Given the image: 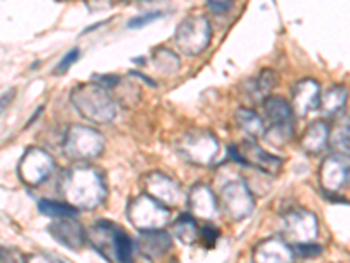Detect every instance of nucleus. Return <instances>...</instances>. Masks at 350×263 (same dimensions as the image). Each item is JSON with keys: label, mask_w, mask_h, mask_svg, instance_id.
I'll list each match as a JSON object with an SVG mask.
<instances>
[{"label": "nucleus", "mask_w": 350, "mask_h": 263, "mask_svg": "<svg viewBox=\"0 0 350 263\" xmlns=\"http://www.w3.org/2000/svg\"><path fill=\"white\" fill-rule=\"evenodd\" d=\"M174 236L183 244H195L200 237V228L191 214H183L174 223Z\"/></svg>", "instance_id": "nucleus-24"}, {"label": "nucleus", "mask_w": 350, "mask_h": 263, "mask_svg": "<svg viewBox=\"0 0 350 263\" xmlns=\"http://www.w3.org/2000/svg\"><path fill=\"white\" fill-rule=\"evenodd\" d=\"M105 139L98 130L84 125H72L64 137V153L70 160H92L104 151Z\"/></svg>", "instance_id": "nucleus-4"}, {"label": "nucleus", "mask_w": 350, "mask_h": 263, "mask_svg": "<svg viewBox=\"0 0 350 263\" xmlns=\"http://www.w3.org/2000/svg\"><path fill=\"white\" fill-rule=\"evenodd\" d=\"M55 168V160L48 151L40 148H30L20 160V179L28 186H37L48 179Z\"/></svg>", "instance_id": "nucleus-10"}, {"label": "nucleus", "mask_w": 350, "mask_h": 263, "mask_svg": "<svg viewBox=\"0 0 350 263\" xmlns=\"http://www.w3.org/2000/svg\"><path fill=\"white\" fill-rule=\"evenodd\" d=\"M282 234L291 246L315 242L319 237V219L312 211L295 209L284 214Z\"/></svg>", "instance_id": "nucleus-8"}, {"label": "nucleus", "mask_w": 350, "mask_h": 263, "mask_svg": "<svg viewBox=\"0 0 350 263\" xmlns=\"http://www.w3.org/2000/svg\"><path fill=\"white\" fill-rule=\"evenodd\" d=\"M159 16H161V12L154 11V12H149V14H142V16L131 18V20L128 21V28H142V27H146V25H149V23H152V21L158 20Z\"/></svg>", "instance_id": "nucleus-29"}, {"label": "nucleus", "mask_w": 350, "mask_h": 263, "mask_svg": "<svg viewBox=\"0 0 350 263\" xmlns=\"http://www.w3.org/2000/svg\"><path fill=\"white\" fill-rule=\"evenodd\" d=\"M0 263H2V258H0Z\"/></svg>", "instance_id": "nucleus-38"}, {"label": "nucleus", "mask_w": 350, "mask_h": 263, "mask_svg": "<svg viewBox=\"0 0 350 263\" xmlns=\"http://www.w3.org/2000/svg\"><path fill=\"white\" fill-rule=\"evenodd\" d=\"M152 64L158 71L165 72V74H177L180 68L179 56L167 48H158L152 53Z\"/></svg>", "instance_id": "nucleus-25"}, {"label": "nucleus", "mask_w": 350, "mask_h": 263, "mask_svg": "<svg viewBox=\"0 0 350 263\" xmlns=\"http://www.w3.org/2000/svg\"><path fill=\"white\" fill-rule=\"evenodd\" d=\"M342 132H343V136L347 137V139L350 140V116L347 118L345 121H343V127H342Z\"/></svg>", "instance_id": "nucleus-35"}, {"label": "nucleus", "mask_w": 350, "mask_h": 263, "mask_svg": "<svg viewBox=\"0 0 350 263\" xmlns=\"http://www.w3.org/2000/svg\"><path fill=\"white\" fill-rule=\"evenodd\" d=\"M321 95H323V90H321V83L312 77H306V79L298 81L293 88V102H291V108L295 111V114L306 116L308 112L315 111L321 105Z\"/></svg>", "instance_id": "nucleus-13"}, {"label": "nucleus", "mask_w": 350, "mask_h": 263, "mask_svg": "<svg viewBox=\"0 0 350 263\" xmlns=\"http://www.w3.org/2000/svg\"><path fill=\"white\" fill-rule=\"evenodd\" d=\"M349 183H350V168H349Z\"/></svg>", "instance_id": "nucleus-37"}, {"label": "nucleus", "mask_w": 350, "mask_h": 263, "mask_svg": "<svg viewBox=\"0 0 350 263\" xmlns=\"http://www.w3.org/2000/svg\"><path fill=\"white\" fill-rule=\"evenodd\" d=\"M200 236H202L203 240H207V242L212 246V244L217 240L219 231L215 230L214 227H211V225H208V227H203V230H200Z\"/></svg>", "instance_id": "nucleus-32"}, {"label": "nucleus", "mask_w": 350, "mask_h": 263, "mask_svg": "<svg viewBox=\"0 0 350 263\" xmlns=\"http://www.w3.org/2000/svg\"><path fill=\"white\" fill-rule=\"evenodd\" d=\"M128 219L130 223L142 231L163 230L165 225H168L172 218L170 209L158 203L148 195H140L133 199L128 205Z\"/></svg>", "instance_id": "nucleus-5"}, {"label": "nucleus", "mask_w": 350, "mask_h": 263, "mask_svg": "<svg viewBox=\"0 0 350 263\" xmlns=\"http://www.w3.org/2000/svg\"><path fill=\"white\" fill-rule=\"evenodd\" d=\"M48 231L56 242H60L68 249H81L88 240L84 228L74 221V218L56 219L55 223L49 225Z\"/></svg>", "instance_id": "nucleus-15"}, {"label": "nucleus", "mask_w": 350, "mask_h": 263, "mask_svg": "<svg viewBox=\"0 0 350 263\" xmlns=\"http://www.w3.org/2000/svg\"><path fill=\"white\" fill-rule=\"evenodd\" d=\"M0 258H2V263H25L27 256L18 251V249H11V247L5 249V247H2L0 249Z\"/></svg>", "instance_id": "nucleus-30"}, {"label": "nucleus", "mask_w": 350, "mask_h": 263, "mask_svg": "<svg viewBox=\"0 0 350 263\" xmlns=\"http://www.w3.org/2000/svg\"><path fill=\"white\" fill-rule=\"evenodd\" d=\"M39 211L42 212L44 216H51V218L56 219H64V218H74L77 214V209H74L72 205L65 202H56V200H48L42 199L37 203Z\"/></svg>", "instance_id": "nucleus-26"}, {"label": "nucleus", "mask_w": 350, "mask_h": 263, "mask_svg": "<svg viewBox=\"0 0 350 263\" xmlns=\"http://www.w3.org/2000/svg\"><path fill=\"white\" fill-rule=\"evenodd\" d=\"M349 165L345 160L338 156H327L323 160V164L319 167V184L324 190V193H336L340 192L349 181Z\"/></svg>", "instance_id": "nucleus-12"}, {"label": "nucleus", "mask_w": 350, "mask_h": 263, "mask_svg": "<svg viewBox=\"0 0 350 263\" xmlns=\"http://www.w3.org/2000/svg\"><path fill=\"white\" fill-rule=\"evenodd\" d=\"M219 203L226 218L233 221H242L249 218L256 209L254 195L243 181H231L224 184L219 195Z\"/></svg>", "instance_id": "nucleus-7"}, {"label": "nucleus", "mask_w": 350, "mask_h": 263, "mask_svg": "<svg viewBox=\"0 0 350 263\" xmlns=\"http://www.w3.org/2000/svg\"><path fill=\"white\" fill-rule=\"evenodd\" d=\"M14 95H16V88H11L9 92H5L4 95L0 97V114H2V112L9 108V104L12 102Z\"/></svg>", "instance_id": "nucleus-33"}, {"label": "nucleus", "mask_w": 350, "mask_h": 263, "mask_svg": "<svg viewBox=\"0 0 350 263\" xmlns=\"http://www.w3.org/2000/svg\"><path fill=\"white\" fill-rule=\"evenodd\" d=\"M331 127L327 120H315L308 125L305 134L301 136V148L308 155H321L329 146Z\"/></svg>", "instance_id": "nucleus-18"}, {"label": "nucleus", "mask_w": 350, "mask_h": 263, "mask_svg": "<svg viewBox=\"0 0 350 263\" xmlns=\"http://www.w3.org/2000/svg\"><path fill=\"white\" fill-rule=\"evenodd\" d=\"M25 263H56V262L46 255H30L27 256Z\"/></svg>", "instance_id": "nucleus-34"}, {"label": "nucleus", "mask_w": 350, "mask_h": 263, "mask_svg": "<svg viewBox=\"0 0 350 263\" xmlns=\"http://www.w3.org/2000/svg\"><path fill=\"white\" fill-rule=\"evenodd\" d=\"M277 83H279L277 72L267 68V71H262L258 77H254V79H251L247 83L245 93L249 95V99H251L252 102H259V100L262 102V100L270 97L271 90L277 86Z\"/></svg>", "instance_id": "nucleus-22"}, {"label": "nucleus", "mask_w": 350, "mask_h": 263, "mask_svg": "<svg viewBox=\"0 0 350 263\" xmlns=\"http://www.w3.org/2000/svg\"><path fill=\"white\" fill-rule=\"evenodd\" d=\"M70 102L83 118L96 125L111 123L118 111L107 90L96 83L77 84L70 92Z\"/></svg>", "instance_id": "nucleus-2"}, {"label": "nucleus", "mask_w": 350, "mask_h": 263, "mask_svg": "<svg viewBox=\"0 0 350 263\" xmlns=\"http://www.w3.org/2000/svg\"><path fill=\"white\" fill-rule=\"evenodd\" d=\"M231 158L240 162L242 165L252 167L256 171L267 172V174H279L282 168V158L271 155L267 149L261 148L256 140H243L239 146L230 148Z\"/></svg>", "instance_id": "nucleus-9"}, {"label": "nucleus", "mask_w": 350, "mask_h": 263, "mask_svg": "<svg viewBox=\"0 0 350 263\" xmlns=\"http://www.w3.org/2000/svg\"><path fill=\"white\" fill-rule=\"evenodd\" d=\"M296 256H301V258H315L323 253V246L317 242H308V244H298V246H293Z\"/></svg>", "instance_id": "nucleus-27"}, {"label": "nucleus", "mask_w": 350, "mask_h": 263, "mask_svg": "<svg viewBox=\"0 0 350 263\" xmlns=\"http://www.w3.org/2000/svg\"><path fill=\"white\" fill-rule=\"evenodd\" d=\"M79 55H81V51L77 48L70 49V51H68L67 55H65L64 58H62L60 64L56 65L55 74H65V72H67L68 68L72 67V65H74L77 60H79Z\"/></svg>", "instance_id": "nucleus-28"}, {"label": "nucleus", "mask_w": 350, "mask_h": 263, "mask_svg": "<svg viewBox=\"0 0 350 263\" xmlns=\"http://www.w3.org/2000/svg\"><path fill=\"white\" fill-rule=\"evenodd\" d=\"M120 228L109 221H96L92 230L86 234V239L92 242L100 255L109 262H116V237Z\"/></svg>", "instance_id": "nucleus-16"}, {"label": "nucleus", "mask_w": 350, "mask_h": 263, "mask_svg": "<svg viewBox=\"0 0 350 263\" xmlns=\"http://www.w3.org/2000/svg\"><path fill=\"white\" fill-rule=\"evenodd\" d=\"M177 151L195 165H211L219 155V140L207 130L186 132L177 140Z\"/></svg>", "instance_id": "nucleus-6"}, {"label": "nucleus", "mask_w": 350, "mask_h": 263, "mask_svg": "<svg viewBox=\"0 0 350 263\" xmlns=\"http://www.w3.org/2000/svg\"><path fill=\"white\" fill-rule=\"evenodd\" d=\"M262 112L267 116V120L270 121V127L295 123V111L282 97L273 95L262 100Z\"/></svg>", "instance_id": "nucleus-20"}, {"label": "nucleus", "mask_w": 350, "mask_h": 263, "mask_svg": "<svg viewBox=\"0 0 350 263\" xmlns=\"http://www.w3.org/2000/svg\"><path fill=\"white\" fill-rule=\"evenodd\" d=\"M187 208H189V214L193 218H202V219H212L217 214V199H215L214 192L207 184H195L187 197Z\"/></svg>", "instance_id": "nucleus-17"}, {"label": "nucleus", "mask_w": 350, "mask_h": 263, "mask_svg": "<svg viewBox=\"0 0 350 263\" xmlns=\"http://www.w3.org/2000/svg\"><path fill=\"white\" fill-rule=\"evenodd\" d=\"M133 263H151V260L146 258V256H140V258L135 260V262H133Z\"/></svg>", "instance_id": "nucleus-36"}, {"label": "nucleus", "mask_w": 350, "mask_h": 263, "mask_svg": "<svg viewBox=\"0 0 350 263\" xmlns=\"http://www.w3.org/2000/svg\"><path fill=\"white\" fill-rule=\"evenodd\" d=\"M231 2L230 0H211V2H208L207 4V8L211 9V11H214V12H217V14H221V12H226V11H230L231 9Z\"/></svg>", "instance_id": "nucleus-31"}, {"label": "nucleus", "mask_w": 350, "mask_h": 263, "mask_svg": "<svg viewBox=\"0 0 350 263\" xmlns=\"http://www.w3.org/2000/svg\"><path fill=\"white\" fill-rule=\"evenodd\" d=\"M296 255L289 242L282 239H267L254 247V263H293Z\"/></svg>", "instance_id": "nucleus-14"}, {"label": "nucleus", "mask_w": 350, "mask_h": 263, "mask_svg": "<svg viewBox=\"0 0 350 263\" xmlns=\"http://www.w3.org/2000/svg\"><path fill=\"white\" fill-rule=\"evenodd\" d=\"M144 186H146V195L151 197L158 203L165 208H177L184 199V193L180 190L179 183H175L172 177L159 171L149 172L144 177Z\"/></svg>", "instance_id": "nucleus-11"}, {"label": "nucleus", "mask_w": 350, "mask_h": 263, "mask_svg": "<svg viewBox=\"0 0 350 263\" xmlns=\"http://www.w3.org/2000/svg\"><path fill=\"white\" fill-rule=\"evenodd\" d=\"M140 255L146 258L152 260L158 256L165 255L172 247V236L165 230H152V231H142L137 242Z\"/></svg>", "instance_id": "nucleus-19"}, {"label": "nucleus", "mask_w": 350, "mask_h": 263, "mask_svg": "<svg viewBox=\"0 0 350 263\" xmlns=\"http://www.w3.org/2000/svg\"><path fill=\"white\" fill-rule=\"evenodd\" d=\"M60 193L65 203L74 209H95L104 202L107 197L105 177L98 168L72 167L62 177Z\"/></svg>", "instance_id": "nucleus-1"}, {"label": "nucleus", "mask_w": 350, "mask_h": 263, "mask_svg": "<svg viewBox=\"0 0 350 263\" xmlns=\"http://www.w3.org/2000/svg\"><path fill=\"white\" fill-rule=\"evenodd\" d=\"M235 120L237 125L240 127V130H242L251 140L261 139V137H265V134H267L265 121H262L261 116L256 111H252V109L240 108L239 111H237Z\"/></svg>", "instance_id": "nucleus-23"}, {"label": "nucleus", "mask_w": 350, "mask_h": 263, "mask_svg": "<svg viewBox=\"0 0 350 263\" xmlns=\"http://www.w3.org/2000/svg\"><path fill=\"white\" fill-rule=\"evenodd\" d=\"M347 99H349V90L343 84H334L329 90L321 95V105L319 109L323 111L324 118H336L345 111Z\"/></svg>", "instance_id": "nucleus-21"}, {"label": "nucleus", "mask_w": 350, "mask_h": 263, "mask_svg": "<svg viewBox=\"0 0 350 263\" xmlns=\"http://www.w3.org/2000/svg\"><path fill=\"white\" fill-rule=\"evenodd\" d=\"M177 48L189 56H196L208 48L212 40L211 21L205 16L193 14L184 18L179 23L174 36Z\"/></svg>", "instance_id": "nucleus-3"}]
</instances>
